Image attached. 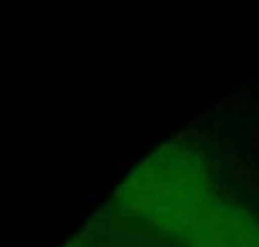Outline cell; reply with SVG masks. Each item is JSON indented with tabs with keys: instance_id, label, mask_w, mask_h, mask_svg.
Masks as SVG:
<instances>
[{
	"instance_id": "1",
	"label": "cell",
	"mask_w": 259,
	"mask_h": 247,
	"mask_svg": "<svg viewBox=\"0 0 259 247\" xmlns=\"http://www.w3.org/2000/svg\"><path fill=\"white\" fill-rule=\"evenodd\" d=\"M183 240L187 247H259V221L238 207H211Z\"/></svg>"
}]
</instances>
